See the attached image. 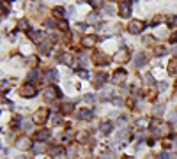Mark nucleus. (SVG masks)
Instances as JSON below:
<instances>
[{
    "instance_id": "2",
    "label": "nucleus",
    "mask_w": 177,
    "mask_h": 159,
    "mask_svg": "<svg viewBox=\"0 0 177 159\" xmlns=\"http://www.w3.org/2000/svg\"><path fill=\"white\" fill-rule=\"evenodd\" d=\"M119 12H121V16L128 18V16L131 14V2H129V0H121V7H119Z\"/></svg>"
},
{
    "instance_id": "23",
    "label": "nucleus",
    "mask_w": 177,
    "mask_h": 159,
    "mask_svg": "<svg viewBox=\"0 0 177 159\" xmlns=\"http://www.w3.org/2000/svg\"><path fill=\"white\" fill-rule=\"evenodd\" d=\"M37 76H39L37 71H30V73H28V80H34V78H37Z\"/></svg>"
},
{
    "instance_id": "13",
    "label": "nucleus",
    "mask_w": 177,
    "mask_h": 159,
    "mask_svg": "<svg viewBox=\"0 0 177 159\" xmlns=\"http://www.w3.org/2000/svg\"><path fill=\"white\" fill-rule=\"evenodd\" d=\"M110 131H112V122H103V124H101V133H106V135H108Z\"/></svg>"
},
{
    "instance_id": "29",
    "label": "nucleus",
    "mask_w": 177,
    "mask_h": 159,
    "mask_svg": "<svg viewBox=\"0 0 177 159\" xmlns=\"http://www.w3.org/2000/svg\"><path fill=\"white\" fill-rule=\"evenodd\" d=\"M124 159H133V158H129V156H126V158H124Z\"/></svg>"
},
{
    "instance_id": "22",
    "label": "nucleus",
    "mask_w": 177,
    "mask_h": 159,
    "mask_svg": "<svg viewBox=\"0 0 177 159\" xmlns=\"http://www.w3.org/2000/svg\"><path fill=\"white\" fill-rule=\"evenodd\" d=\"M168 69H170V73H177V60H172V62H170V67H168Z\"/></svg>"
},
{
    "instance_id": "12",
    "label": "nucleus",
    "mask_w": 177,
    "mask_h": 159,
    "mask_svg": "<svg viewBox=\"0 0 177 159\" xmlns=\"http://www.w3.org/2000/svg\"><path fill=\"white\" fill-rule=\"evenodd\" d=\"M115 58H117L119 62H126V60H128V51H126V50H122V51H119Z\"/></svg>"
},
{
    "instance_id": "27",
    "label": "nucleus",
    "mask_w": 177,
    "mask_h": 159,
    "mask_svg": "<svg viewBox=\"0 0 177 159\" xmlns=\"http://www.w3.org/2000/svg\"><path fill=\"white\" fill-rule=\"evenodd\" d=\"M161 159H168V154H165V152H163V154H161Z\"/></svg>"
},
{
    "instance_id": "9",
    "label": "nucleus",
    "mask_w": 177,
    "mask_h": 159,
    "mask_svg": "<svg viewBox=\"0 0 177 159\" xmlns=\"http://www.w3.org/2000/svg\"><path fill=\"white\" fill-rule=\"evenodd\" d=\"M124 78H126V71H122V69H119V71H117V73L113 74V81H115V83L122 81Z\"/></svg>"
},
{
    "instance_id": "24",
    "label": "nucleus",
    "mask_w": 177,
    "mask_h": 159,
    "mask_svg": "<svg viewBox=\"0 0 177 159\" xmlns=\"http://www.w3.org/2000/svg\"><path fill=\"white\" fill-rule=\"evenodd\" d=\"M90 4H92L94 7H101V5H103V2H101V0H90Z\"/></svg>"
},
{
    "instance_id": "28",
    "label": "nucleus",
    "mask_w": 177,
    "mask_h": 159,
    "mask_svg": "<svg viewBox=\"0 0 177 159\" xmlns=\"http://www.w3.org/2000/svg\"><path fill=\"white\" fill-rule=\"evenodd\" d=\"M145 159H154V158H152V156H149V158H145Z\"/></svg>"
},
{
    "instance_id": "15",
    "label": "nucleus",
    "mask_w": 177,
    "mask_h": 159,
    "mask_svg": "<svg viewBox=\"0 0 177 159\" xmlns=\"http://www.w3.org/2000/svg\"><path fill=\"white\" fill-rule=\"evenodd\" d=\"M51 154H53L55 158H60V156L64 154V149H62V147H53V149H51Z\"/></svg>"
},
{
    "instance_id": "1",
    "label": "nucleus",
    "mask_w": 177,
    "mask_h": 159,
    "mask_svg": "<svg viewBox=\"0 0 177 159\" xmlns=\"http://www.w3.org/2000/svg\"><path fill=\"white\" fill-rule=\"evenodd\" d=\"M151 131H152V135H156V136H163V135L168 133V126L163 124L161 120L154 119V120H151Z\"/></svg>"
},
{
    "instance_id": "19",
    "label": "nucleus",
    "mask_w": 177,
    "mask_h": 159,
    "mask_svg": "<svg viewBox=\"0 0 177 159\" xmlns=\"http://www.w3.org/2000/svg\"><path fill=\"white\" fill-rule=\"evenodd\" d=\"M32 149H34L35 152H43V150H44V143H43V142H37V143H35Z\"/></svg>"
},
{
    "instance_id": "8",
    "label": "nucleus",
    "mask_w": 177,
    "mask_h": 159,
    "mask_svg": "<svg viewBox=\"0 0 177 159\" xmlns=\"http://www.w3.org/2000/svg\"><path fill=\"white\" fill-rule=\"evenodd\" d=\"M60 62H64V64H67V65H73L74 64V58H73V55H60Z\"/></svg>"
},
{
    "instance_id": "30",
    "label": "nucleus",
    "mask_w": 177,
    "mask_h": 159,
    "mask_svg": "<svg viewBox=\"0 0 177 159\" xmlns=\"http://www.w3.org/2000/svg\"><path fill=\"white\" fill-rule=\"evenodd\" d=\"M110 2H115V0H110Z\"/></svg>"
},
{
    "instance_id": "17",
    "label": "nucleus",
    "mask_w": 177,
    "mask_h": 159,
    "mask_svg": "<svg viewBox=\"0 0 177 159\" xmlns=\"http://www.w3.org/2000/svg\"><path fill=\"white\" fill-rule=\"evenodd\" d=\"M144 64H145V57H144V55H137V58H135V65L140 67V65H144Z\"/></svg>"
},
{
    "instance_id": "18",
    "label": "nucleus",
    "mask_w": 177,
    "mask_h": 159,
    "mask_svg": "<svg viewBox=\"0 0 177 159\" xmlns=\"http://www.w3.org/2000/svg\"><path fill=\"white\" fill-rule=\"evenodd\" d=\"M64 12H66V11H64L62 7H55V9H53V14H55L57 18H62V16H64Z\"/></svg>"
},
{
    "instance_id": "7",
    "label": "nucleus",
    "mask_w": 177,
    "mask_h": 159,
    "mask_svg": "<svg viewBox=\"0 0 177 159\" xmlns=\"http://www.w3.org/2000/svg\"><path fill=\"white\" fill-rule=\"evenodd\" d=\"M48 138H50V131H48V129H41V131L35 133V140H37V142H44V140H48Z\"/></svg>"
},
{
    "instance_id": "20",
    "label": "nucleus",
    "mask_w": 177,
    "mask_h": 159,
    "mask_svg": "<svg viewBox=\"0 0 177 159\" xmlns=\"http://www.w3.org/2000/svg\"><path fill=\"white\" fill-rule=\"evenodd\" d=\"M62 112H66V113L73 112V104H71V103H64V104H62Z\"/></svg>"
},
{
    "instance_id": "21",
    "label": "nucleus",
    "mask_w": 177,
    "mask_h": 159,
    "mask_svg": "<svg viewBox=\"0 0 177 159\" xmlns=\"http://www.w3.org/2000/svg\"><path fill=\"white\" fill-rule=\"evenodd\" d=\"M46 76H48V78H51V80H57V78H59V74L55 73V69H50V71L46 73Z\"/></svg>"
},
{
    "instance_id": "14",
    "label": "nucleus",
    "mask_w": 177,
    "mask_h": 159,
    "mask_svg": "<svg viewBox=\"0 0 177 159\" xmlns=\"http://www.w3.org/2000/svg\"><path fill=\"white\" fill-rule=\"evenodd\" d=\"M78 117H80V119H83V120H89V119H90V112H89V110H80Z\"/></svg>"
},
{
    "instance_id": "10",
    "label": "nucleus",
    "mask_w": 177,
    "mask_h": 159,
    "mask_svg": "<svg viewBox=\"0 0 177 159\" xmlns=\"http://www.w3.org/2000/svg\"><path fill=\"white\" fill-rule=\"evenodd\" d=\"M16 147H18V149H28V147H30V143H28V140H27V138H20V140L16 142Z\"/></svg>"
},
{
    "instance_id": "25",
    "label": "nucleus",
    "mask_w": 177,
    "mask_h": 159,
    "mask_svg": "<svg viewBox=\"0 0 177 159\" xmlns=\"http://www.w3.org/2000/svg\"><path fill=\"white\" fill-rule=\"evenodd\" d=\"M78 73H80V76H82V78H89V73H85L83 69H80Z\"/></svg>"
},
{
    "instance_id": "26",
    "label": "nucleus",
    "mask_w": 177,
    "mask_h": 159,
    "mask_svg": "<svg viewBox=\"0 0 177 159\" xmlns=\"http://www.w3.org/2000/svg\"><path fill=\"white\" fill-rule=\"evenodd\" d=\"M172 41H177V32H174V34H172Z\"/></svg>"
},
{
    "instance_id": "31",
    "label": "nucleus",
    "mask_w": 177,
    "mask_h": 159,
    "mask_svg": "<svg viewBox=\"0 0 177 159\" xmlns=\"http://www.w3.org/2000/svg\"><path fill=\"white\" fill-rule=\"evenodd\" d=\"M20 159H23V158H20Z\"/></svg>"
},
{
    "instance_id": "6",
    "label": "nucleus",
    "mask_w": 177,
    "mask_h": 159,
    "mask_svg": "<svg viewBox=\"0 0 177 159\" xmlns=\"http://www.w3.org/2000/svg\"><path fill=\"white\" fill-rule=\"evenodd\" d=\"M46 117H48V113H46V110H39L35 115H34V122H37V124H41V122H44L46 120Z\"/></svg>"
},
{
    "instance_id": "11",
    "label": "nucleus",
    "mask_w": 177,
    "mask_h": 159,
    "mask_svg": "<svg viewBox=\"0 0 177 159\" xmlns=\"http://www.w3.org/2000/svg\"><path fill=\"white\" fill-rule=\"evenodd\" d=\"M94 62H96V64H106L108 58H105L103 53H96V55H94Z\"/></svg>"
},
{
    "instance_id": "5",
    "label": "nucleus",
    "mask_w": 177,
    "mask_h": 159,
    "mask_svg": "<svg viewBox=\"0 0 177 159\" xmlns=\"http://www.w3.org/2000/svg\"><path fill=\"white\" fill-rule=\"evenodd\" d=\"M44 97H46L48 101H53V99H57V97H59V90H57L55 87H50V88H46V90H44Z\"/></svg>"
},
{
    "instance_id": "16",
    "label": "nucleus",
    "mask_w": 177,
    "mask_h": 159,
    "mask_svg": "<svg viewBox=\"0 0 177 159\" xmlns=\"http://www.w3.org/2000/svg\"><path fill=\"white\" fill-rule=\"evenodd\" d=\"M94 42H96V39H94V37H90V35L83 37V46H92Z\"/></svg>"
},
{
    "instance_id": "4",
    "label": "nucleus",
    "mask_w": 177,
    "mask_h": 159,
    "mask_svg": "<svg viewBox=\"0 0 177 159\" xmlns=\"http://www.w3.org/2000/svg\"><path fill=\"white\" fill-rule=\"evenodd\" d=\"M142 30H144V23H142V21L137 19V21H131V23H129V32H131V34H140Z\"/></svg>"
},
{
    "instance_id": "3",
    "label": "nucleus",
    "mask_w": 177,
    "mask_h": 159,
    "mask_svg": "<svg viewBox=\"0 0 177 159\" xmlns=\"http://www.w3.org/2000/svg\"><path fill=\"white\" fill-rule=\"evenodd\" d=\"M20 94L23 97H32V96H35V87L34 85H25V87H21Z\"/></svg>"
}]
</instances>
